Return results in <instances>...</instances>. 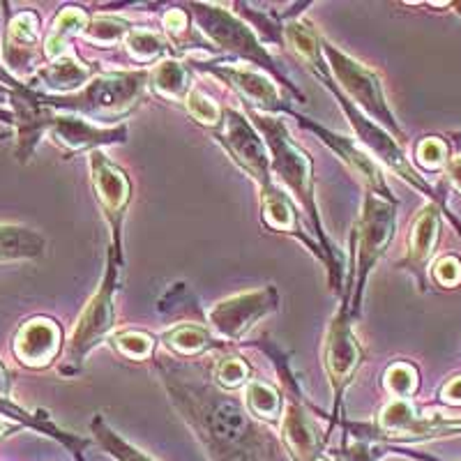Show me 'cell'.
<instances>
[{"label": "cell", "instance_id": "1", "mask_svg": "<svg viewBox=\"0 0 461 461\" xmlns=\"http://www.w3.org/2000/svg\"><path fill=\"white\" fill-rule=\"evenodd\" d=\"M208 394L192 403L189 415L210 456L215 461H275L277 447L247 418L240 403L210 390Z\"/></svg>", "mask_w": 461, "mask_h": 461}, {"label": "cell", "instance_id": "2", "mask_svg": "<svg viewBox=\"0 0 461 461\" xmlns=\"http://www.w3.org/2000/svg\"><path fill=\"white\" fill-rule=\"evenodd\" d=\"M254 121H257V127L261 130L263 141L270 148V168L275 171V176L298 199V203L314 220V224H319V215H316L314 205V176H312L310 158L295 146L294 139L288 137L286 125L279 118L254 113Z\"/></svg>", "mask_w": 461, "mask_h": 461}, {"label": "cell", "instance_id": "3", "mask_svg": "<svg viewBox=\"0 0 461 461\" xmlns=\"http://www.w3.org/2000/svg\"><path fill=\"white\" fill-rule=\"evenodd\" d=\"M150 72H113L90 81L77 97H68L60 106L97 118H118L137 106L143 97Z\"/></svg>", "mask_w": 461, "mask_h": 461}, {"label": "cell", "instance_id": "4", "mask_svg": "<svg viewBox=\"0 0 461 461\" xmlns=\"http://www.w3.org/2000/svg\"><path fill=\"white\" fill-rule=\"evenodd\" d=\"M113 291H115V266L109 261V270L104 275L102 288L93 295L88 307L81 314L79 323L74 328L72 339H69L65 360L72 369H77L84 362V357L93 351L95 346L100 344L106 337V332L113 328Z\"/></svg>", "mask_w": 461, "mask_h": 461}, {"label": "cell", "instance_id": "5", "mask_svg": "<svg viewBox=\"0 0 461 461\" xmlns=\"http://www.w3.org/2000/svg\"><path fill=\"white\" fill-rule=\"evenodd\" d=\"M217 139L224 143L230 158L240 164V168H245L261 185L263 194L275 187L273 178H270V158L266 152V141L245 115L230 109L226 111L221 115V130Z\"/></svg>", "mask_w": 461, "mask_h": 461}, {"label": "cell", "instance_id": "6", "mask_svg": "<svg viewBox=\"0 0 461 461\" xmlns=\"http://www.w3.org/2000/svg\"><path fill=\"white\" fill-rule=\"evenodd\" d=\"M275 307H277V291L273 286L258 288L217 303L208 312V323L221 339L240 341Z\"/></svg>", "mask_w": 461, "mask_h": 461}, {"label": "cell", "instance_id": "7", "mask_svg": "<svg viewBox=\"0 0 461 461\" xmlns=\"http://www.w3.org/2000/svg\"><path fill=\"white\" fill-rule=\"evenodd\" d=\"M323 51L325 56H328V60H330L335 77L341 81V88L351 95L353 100L367 111L369 115H374L376 121H381L383 125L390 127L394 134H399L397 122H394V115L390 113L388 104H385V97H383V90L376 79V74L369 72L367 68H362V65L356 63L353 58L337 51L332 44H325Z\"/></svg>", "mask_w": 461, "mask_h": 461}, {"label": "cell", "instance_id": "8", "mask_svg": "<svg viewBox=\"0 0 461 461\" xmlns=\"http://www.w3.org/2000/svg\"><path fill=\"white\" fill-rule=\"evenodd\" d=\"M394 208L378 201L376 196H367L365 208H362L360 224L356 230L357 240V267H360V286L374 267V263L381 258L385 247L390 245L394 236Z\"/></svg>", "mask_w": 461, "mask_h": 461}, {"label": "cell", "instance_id": "9", "mask_svg": "<svg viewBox=\"0 0 461 461\" xmlns=\"http://www.w3.org/2000/svg\"><path fill=\"white\" fill-rule=\"evenodd\" d=\"M194 14L205 35L215 44L242 58H252V60H258V63L273 65V60L267 58L261 44L257 42V37L249 32L245 23L238 22L236 16H230L229 12L220 10L215 5H194Z\"/></svg>", "mask_w": 461, "mask_h": 461}, {"label": "cell", "instance_id": "10", "mask_svg": "<svg viewBox=\"0 0 461 461\" xmlns=\"http://www.w3.org/2000/svg\"><path fill=\"white\" fill-rule=\"evenodd\" d=\"M360 360L362 348L353 335L351 323L344 319V314H339L332 321L328 341H325V369H328V376H330L335 390H341L351 381Z\"/></svg>", "mask_w": 461, "mask_h": 461}, {"label": "cell", "instance_id": "11", "mask_svg": "<svg viewBox=\"0 0 461 461\" xmlns=\"http://www.w3.org/2000/svg\"><path fill=\"white\" fill-rule=\"evenodd\" d=\"M53 137L72 150H100L109 143H122L127 137L125 127H97L77 115H53Z\"/></svg>", "mask_w": 461, "mask_h": 461}, {"label": "cell", "instance_id": "12", "mask_svg": "<svg viewBox=\"0 0 461 461\" xmlns=\"http://www.w3.org/2000/svg\"><path fill=\"white\" fill-rule=\"evenodd\" d=\"M60 351V328L49 319H32L14 337V356L28 367H44Z\"/></svg>", "mask_w": 461, "mask_h": 461}, {"label": "cell", "instance_id": "13", "mask_svg": "<svg viewBox=\"0 0 461 461\" xmlns=\"http://www.w3.org/2000/svg\"><path fill=\"white\" fill-rule=\"evenodd\" d=\"M284 443L295 461H316L321 452V431L312 415L298 402L288 403L282 425Z\"/></svg>", "mask_w": 461, "mask_h": 461}, {"label": "cell", "instance_id": "14", "mask_svg": "<svg viewBox=\"0 0 461 461\" xmlns=\"http://www.w3.org/2000/svg\"><path fill=\"white\" fill-rule=\"evenodd\" d=\"M90 171H93L95 192L100 196L106 212L121 215L130 199V183H127L125 173L113 167L102 150H93L90 155Z\"/></svg>", "mask_w": 461, "mask_h": 461}, {"label": "cell", "instance_id": "15", "mask_svg": "<svg viewBox=\"0 0 461 461\" xmlns=\"http://www.w3.org/2000/svg\"><path fill=\"white\" fill-rule=\"evenodd\" d=\"M341 104H344L346 113H348V118H351V125L356 127L362 141L367 143V146L372 148L374 152H376V155L383 159V162H388L390 167H393L394 171H397L403 180H409L411 185H415V187H420V189H427L425 183H422V180L418 178V173H415L413 168H411V164L406 162V158H403V152L399 150L397 143H394L393 139L388 137V134H383V131L378 130V127L369 125L367 121H362L360 115H357L356 111L351 109V106L346 104V102H341Z\"/></svg>", "mask_w": 461, "mask_h": 461}, {"label": "cell", "instance_id": "16", "mask_svg": "<svg viewBox=\"0 0 461 461\" xmlns=\"http://www.w3.org/2000/svg\"><path fill=\"white\" fill-rule=\"evenodd\" d=\"M212 72L220 74L221 79L229 81L236 90H240L247 100L252 104L263 106L266 111L279 109V90L273 81L267 79L266 74L258 72L254 68H229V65H220V68H212Z\"/></svg>", "mask_w": 461, "mask_h": 461}, {"label": "cell", "instance_id": "17", "mask_svg": "<svg viewBox=\"0 0 461 461\" xmlns=\"http://www.w3.org/2000/svg\"><path fill=\"white\" fill-rule=\"evenodd\" d=\"M37 42H40V22L32 12H22L7 28L5 49H3L7 68H28L37 53Z\"/></svg>", "mask_w": 461, "mask_h": 461}, {"label": "cell", "instance_id": "18", "mask_svg": "<svg viewBox=\"0 0 461 461\" xmlns=\"http://www.w3.org/2000/svg\"><path fill=\"white\" fill-rule=\"evenodd\" d=\"M310 127L316 131V134H319V137H323V141L328 143V146H330L332 150H335L337 155H339V158L344 159V162L348 164V167H351L353 171L357 173V176H362V178H365L369 185H372L374 192H381V196L390 199L388 187H385V180H383L381 171H378L376 164H374L372 159H369L367 155H365V152L357 150V148L353 146V143L348 141V139L335 137L332 131L323 130V127H314V125H310Z\"/></svg>", "mask_w": 461, "mask_h": 461}, {"label": "cell", "instance_id": "19", "mask_svg": "<svg viewBox=\"0 0 461 461\" xmlns=\"http://www.w3.org/2000/svg\"><path fill=\"white\" fill-rule=\"evenodd\" d=\"M37 79L42 81L49 90L56 93H69V90L84 88L88 86L90 69L74 56H63L53 60L51 65L37 72Z\"/></svg>", "mask_w": 461, "mask_h": 461}, {"label": "cell", "instance_id": "20", "mask_svg": "<svg viewBox=\"0 0 461 461\" xmlns=\"http://www.w3.org/2000/svg\"><path fill=\"white\" fill-rule=\"evenodd\" d=\"M44 254V238L23 226H0V261H22Z\"/></svg>", "mask_w": 461, "mask_h": 461}, {"label": "cell", "instance_id": "21", "mask_svg": "<svg viewBox=\"0 0 461 461\" xmlns=\"http://www.w3.org/2000/svg\"><path fill=\"white\" fill-rule=\"evenodd\" d=\"M88 28V16L84 10H77V7H68L65 12H60L56 22H53L51 32H49L47 42H44V53L51 60L65 56V47H68V40L74 35H81Z\"/></svg>", "mask_w": 461, "mask_h": 461}, {"label": "cell", "instance_id": "22", "mask_svg": "<svg viewBox=\"0 0 461 461\" xmlns=\"http://www.w3.org/2000/svg\"><path fill=\"white\" fill-rule=\"evenodd\" d=\"M0 415H7V418L16 420L19 425H26V427H32V429L42 431V434H49L53 436L56 440H60L65 447H69V450L74 452V455L81 456V450L86 447V440H77L72 438V436L63 434V431L58 429V427H53L51 422H49L47 415H32L28 413L26 409H22V406H16V403L10 402V397H0Z\"/></svg>", "mask_w": 461, "mask_h": 461}, {"label": "cell", "instance_id": "23", "mask_svg": "<svg viewBox=\"0 0 461 461\" xmlns=\"http://www.w3.org/2000/svg\"><path fill=\"white\" fill-rule=\"evenodd\" d=\"M152 88L167 100H185L189 95V72L178 60H164L150 72Z\"/></svg>", "mask_w": 461, "mask_h": 461}, {"label": "cell", "instance_id": "24", "mask_svg": "<svg viewBox=\"0 0 461 461\" xmlns=\"http://www.w3.org/2000/svg\"><path fill=\"white\" fill-rule=\"evenodd\" d=\"M245 403L247 411L257 418L275 422L282 415V397L270 383L263 381H249L245 390Z\"/></svg>", "mask_w": 461, "mask_h": 461}, {"label": "cell", "instance_id": "25", "mask_svg": "<svg viewBox=\"0 0 461 461\" xmlns=\"http://www.w3.org/2000/svg\"><path fill=\"white\" fill-rule=\"evenodd\" d=\"M436 238H438V212L434 208H427L411 230V258L413 261L429 258L434 252Z\"/></svg>", "mask_w": 461, "mask_h": 461}, {"label": "cell", "instance_id": "26", "mask_svg": "<svg viewBox=\"0 0 461 461\" xmlns=\"http://www.w3.org/2000/svg\"><path fill=\"white\" fill-rule=\"evenodd\" d=\"M210 332L205 328H199V325H178L164 335V341H167L168 348L173 351L183 353V356H196V353L205 351L210 346Z\"/></svg>", "mask_w": 461, "mask_h": 461}, {"label": "cell", "instance_id": "27", "mask_svg": "<svg viewBox=\"0 0 461 461\" xmlns=\"http://www.w3.org/2000/svg\"><path fill=\"white\" fill-rule=\"evenodd\" d=\"M263 215H266V221L273 226V229L291 230L295 226L294 208L288 203L286 194L277 187H273L270 192L263 194Z\"/></svg>", "mask_w": 461, "mask_h": 461}, {"label": "cell", "instance_id": "28", "mask_svg": "<svg viewBox=\"0 0 461 461\" xmlns=\"http://www.w3.org/2000/svg\"><path fill=\"white\" fill-rule=\"evenodd\" d=\"M125 44L130 56L134 58V60H139V63H152V60H158L159 56L167 53V42L150 31H134V28H131Z\"/></svg>", "mask_w": 461, "mask_h": 461}, {"label": "cell", "instance_id": "29", "mask_svg": "<svg viewBox=\"0 0 461 461\" xmlns=\"http://www.w3.org/2000/svg\"><path fill=\"white\" fill-rule=\"evenodd\" d=\"M130 32V23L121 19V16H97V19L88 23L84 35L95 44H115L121 42V40H127Z\"/></svg>", "mask_w": 461, "mask_h": 461}, {"label": "cell", "instance_id": "30", "mask_svg": "<svg viewBox=\"0 0 461 461\" xmlns=\"http://www.w3.org/2000/svg\"><path fill=\"white\" fill-rule=\"evenodd\" d=\"M93 427L97 438L102 440V446H104L118 461H152L150 456L143 455L141 450H137V447L130 446L127 440H122L121 436L113 434V431H111L102 420H95Z\"/></svg>", "mask_w": 461, "mask_h": 461}, {"label": "cell", "instance_id": "31", "mask_svg": "<svg viewBox=\"0 0 461 461\" xmlns=\"http://www.w3.org/2000/svg\"><path fill=\"white\" fill-rule=\"evenodd\" d=\"M185 106H187L189 115L199 121L201 125H208V127H215L221 122V109L215 104V102L210 100L208 95L201 93L199 88H192L189 95L185 97Z\"/></svg>", "mask_w": 461, "mask_h": 461}, {"label": "cell", "instance_id": "32", "mask_svg": "<svg viewBox=\"0 0 461 461\" xmlns=\"http://www.w3.org/2000/svg\"><path fill=\"white\" fill-rule=\"evenodd\" d=\"M385 388L394 399H409L418 388V374L406 362H397L385 372Z\"/></svg>", "mask_w": 461, "mask_h": 461}, {"label": "cell", "instance_id": "33", "mask_svg": "<svg viewBox=\"0 0 461 461\" xmlns=\"http://www.w3.org/2000/svg\"><path fill=\"white\" fill-rule=\"evenodd\" d=\"M215 378L221 388L236 390L240 385H245V383H249V367H247V362L240 360V357H221L217 362Z\"/></svg>", "mask_w": 461, "mask_h": 461}, {"label": "cell", "instance_id": "34", "mask_svg": "<svg viewBox=\"0 0 461 461\" xmlns=\"http://www.w3.org/2000/svg\"><path fill=\"white\" fill-rule=\"evenodd\" d=\"M286 40L300 53V58L316 63V58H319V40H316V35L310 28H304L303 23H291V26H286Z\"/></svg>", "mask_w": 461, "mask_h": 461}, {"label": "cell", "instance_id": "35", "mask_svg": "<svg viewBox=\"0 0 461 461\" xmlns=\"http://www.w3.org/2000/svg\"><path fill=\"white\" fill-rule=\"evenodd\" d=\"M115 346H118V351L125 353L127 357H134V360H143L152 353V339L146 332H122V335L115 337Z\"/></svg>", "mask_w": 461, "mask_h": 461}, {"label": "cell", "instance_id": "36", "mask_svg": "<svg viewBox=\"0 0 461 461\" xmlns=\"http://www.w3.org/2000/svg\"><path fill=\"white\" fill-rule=\"evenodd\" d=\"M418 162L427 168H438L446 162V146L438 139H425L418 146Z\"/></svg>", "mask_w": 461, "mask_h": 461}, {"label": "cell", "instance_id": "37", "mask_svg": "<svg viewBox=\"0 0 461 461\" xmlns=\"http://www.w3.org/2000/svg\"><path fill=\"white\" fill-rule=\"evenodd\" d=\"M434 277L438 279L443 286H455L456 282L461 279V266L456 258L447 257V258H440L434 267Z\"/></svg>", "mask_w": 461, "mask_h": 461}, {"label": "cell", "instance_id": "38", "mask_svg": "<svg viewBox=\"0 0 461 461\" xmlns=\"http://www.w3.org/2000/svg\"><path fill=\"white\" fill-rule=\"evenodd\" d=\"M164 26L171 32H183L187 28V14L180 10H171L167 16H164Z\"/></svg>", "mask_w": 461, "mask_h": 461}, {"label": "cell", "instance_id": "39", "mask_svg": "<svg viewBox=\"0 0 461 461\" xmlns=\"http://www.w3.org/2000/svg\"><path fill=\"white\" fill-rule=\"evenodd\" d=\"M443 399H446L447 403H461V376L450 381L446 388H443Z\"/></svg>", "mask_w": 461, "mask_h": 461}, {"label": "cell", "instance_id": "40", "mask_svg": "<svg viewBox=\"0 0 461 461\" xmlns=\"http://www.w3.org/2000/svg\"><path fill=\"white\" fill-rule=\"evenodd\" d=\"M447 176H450L452 185H455V187L461 192V158L452 159L450 167H447Z\"/></svg>", "mask_w": 461, "mask_h": 461}, {"label": "cell", "instance_id": "41", "mask_svg": "<svg viewBox=\"0 0 461 461\" xmlns=\"http://www.w3.org/2000/svg\"><path fill=\"white\" fill-rule=\"evenodd\" d=\"M7 393H10V381H7L5 367L0 365V397H7Z\"/></svg>", "mask_w": 461, "mask_h": 461}, {"label": "cell", "instance_id": "42", "mask_svg": "<svg viewBox=\"0 0 461 461\" xmlns=\"http://www.w3.org/2000/svg\"><path fill=\"white\" fill-rule=\"evenodd\" d=\"M14 429V425H7V422H0V438H3V436L7 434V431H12Z\"/></svg>", "mask_w": 461, "mask_h": 461}, {"label": "cell", "instance_id": "43", "mask_svg": "<svg viewBox=\"0 0 461 461\" xmlns=\"http://www.w3.org/2000/svg\"><path fill=\"white\" fill-rule=\"evenodd\" d=\"M0 79H3V81H7V84H12V86H14V81H12L10 77H7V72H5V69H3V68H0Z\"/></svg>", "mask_w": 461, "mask_h": 461}, {"label": "cell", "instance_id": "44", "mask_svg": "<svg viewBox=\"0 0 461 461\" xmlns=\"http://www.w3.org/2000/svg\"><path fill=\"white\" fill-rule=\"evenodd\" d=\"M0 118H5V121H7V118H10V115H7L5 111H0Z\"/></svg>", "mask_w": 461, "mask_h": 461}]
</instances>
